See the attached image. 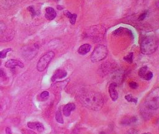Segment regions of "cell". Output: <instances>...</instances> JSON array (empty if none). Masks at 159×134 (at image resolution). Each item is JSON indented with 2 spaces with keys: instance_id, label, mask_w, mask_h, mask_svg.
Listing matches in <instances>:
<instances>
[{
  "instance_id": "obj_22",
  "label": "cell",
  "mask_w": 159,
  "mask_h": 134,
  "mask_svg": "<svg viewBox=\"0 0 159 134\" xmlns=\"http://www.w3.org/2000/svg\"><path fill=\"white\" fill-rule=\"evenodd\" d=\"M129 86H130V88L132 89H136L137 88L138 85L136 83V82L131 81L129 83Z\"/></svg>"
},
{
  "instance_id": "obj_8",
  "label": "cell",
  "mask_w": 159,
  "mask_h": 134,
  "mask_svg": "<svg viewBox=\"0 0 159 134\" xmlns=\"http://www.w3.org/2000/svg\"><path fill=\"white\" fill-rule=\"evenodd\" d=\"M5 66L10 68H13L16 66H19L20 68H23L24 64L19 60L11 59L6 62V63H5Z\"/></svg>"
},
{
  "instance_id": "obj_17",
  "label": "cell",
  "mask_w": 159,
  "mask_h": 134,
  "mask_svg": "<svg viewBox=\"0 0 159 134\" xmlns=\"http://www.w3.org/2000/svg\"><path fill=\"white\" fill-rule=\"evenodd\" d=\"M11 50V48H6L0 52V58H4L6 57L7 53Z\"/></svg>"
},
{
  "instance_id": "obj_6",
  "label": "cell",
  "mask_w": 159,
  "mask_h": 134,
  "mask_svg": "<svg viewBox=\"0 0 159 134\" xmlns=\"http://www.w3.org/2000/svg\"><path fill=\"white\" fill-rule=\"evenodd\" d=\"M116 86H117V84L116 83H112L109 86V93L111 99L113 101H116L118 98V93L116 90Z\"/></svg>"
},
{
  "instance_id": "obj_2",
  "label": "cell",
  "mask_w": 159,
  "mask_h": 134,
  "mask_svg": "<svg viewBox=\"0 0 159 134\" xmlns=\"http://www.w3.org/2000/svg\"><path fill=\"white\" fill-rule=\"evenodd\" d=\"M158 46V38L155 36L145 37L140 43V50L145 55H150L154 53Z\"/></svg>"
},
{
  "instance_id": "obj_20",
  "label": "cell",
  "mask_w": 159,
  "mask_h": 134,
  "mask_svg": "<svg viewBox=\"0 0 159 134\" xmlns=\"http://www.w3.org/2000/svg\"><path fill=\"white\" fill-rule=\"evenodd\" d=\"M22 133H23V134H37L35 132L33 131V130L26 129L22 130Z\"/></svg>"
},
{
  "instance_id": "obj_28",
  "label": "cell",
  "mask_w": 159,
  "mask_h": 134,
  "mask_svg": "<svg viewBox=\"0 0 159 134\" xmlns=\"http://www.w3.org/2000/svg\"><path fill=\"white\" fill-rule=\"evenodd\" d=\"M156 6H157V8H159V0H158V1H157V2L156 3Z\"/></svg>"
},
{
  "instance_id": "obj_12",
  "label": "cell",
  "mask_w": 159,
  "mask_h": 134,
  "mask_svg": "<svg viewBox=\"0 0 159 134\" xmlns=\"http://www.w3.org/2000/svg\"><path fill=\"white\" fill-rule=\"evenodd\" d=\"M91 50V46L90 45L88 44V43H85L83 44V46H80L78 50V52L80 55H84L88 53Z\"/></svg>"
},
{
  "instance_id": "obj_11",
  "label": "cell",
  "mask_w": 159,
  "mask_h": 134,
  "mask_svg": "<svg viewBox=\"0 0 159 134\" xmlns=\"http://www.w3.org/2000/svg\"><path fill=\"white\" fill-rule=\"evenodd\" d=\"M67 72L64 71V70H58L55 71V73H54L52 78V81H55L57 79H62V78H65L67 76Z\"/></svg>"
},
{
  "instance_id": "obj_5",
  "label": "cell",
  "mask_w": 159,
  "mask_h": 134,
  "mask_svg": "<svg viewBox=\"0 0 159 134\" xmlns=\"http://www.w3.org/2000/svg\"><path fill=\"white\" fill-rule=\"evenodd\" d=\"M55 56V53L53 52L50 51L45 53L42 57L39 60L38 65H37V69L39 71H44L48 66L50 61L53 59Z\"/></svg>"
},
{
  "instance_id": "obj_25",
  "label": "cell",
  "mask_w": 159,
  "mask_h": 134,
  "mask_svg": "<svg viewBox=\"0 0 159 134\" xmlns=\"http://www.w3.org/2000/svg\"><path fill=\"white\" fill-rule=\"evenodd\" d=\"M136 133H137V132L134 129H131L126 133V134H136Z\"/></svg>"
},
{
  "instance_id": "obj_1",
  "label": "cell",
  "mask_w": 159,
  "mask_h": 134,
  "mask_svg": "<svg viewBox=\"0 0 159 134\" xmlns=\"http://www.w3.org/2000/svg\"><path fill=\"white\" fill-rule=\"evenodd\" d=\"M80 102L84 107L91 110H100L104 104L101 94L94 91H87L80 96Z\"/></svg>"
},
{
  "instance_id": "obj_26",
  "label": "cell",
  "mask_w": 159,
  "mask_h": 134,
  "mask_svg": "<svg viewBox=\"0 0 159 134\" xmlns=\"http://www.w3.org/2000/svg\"><path fill=\"white\" fill-rule=\"evenodd\" d=\"M6 134H12L11 129L9 128V127H7L6 128Z\"/></svg>"
},
{
  "instance_id": "obj_10",
  "label": "cell",
  "mask_w": 159,
  "mask_h": 134,
  "mask_svg": "<svg viewBox=\"0 0 159 134\" xmlns=\"http://www.w3.org/2000/svg\"><path fill=\"white\" fill-rule=\"evenodd\" d=\"M75 109V105L73 103H68L66 104L63 108V113L65 116L68 117L71 114V113Z\"/></svg>"
},
{
  "instance_id": "obj_19",
  "label": "cell",
  "mask_w": 159,
  "mask_h": 134,
  "mask_svg": "<svg viewBox=\"0 0 159 134\" xmlns=\"http://www.w3.org/2000/svg\"><path fill=\"white\" fill-rule=\"evenodd\" d=\"M152 77H153V73H152L151 71H148L147 73H146V75H145V76L144 77V79L145 80H150L152 78Z\"/></svg>"
},
{
  "instance_id": "obj_23",
  "label": "cell",
  "mask_w": 159,
  "mask_h": 134,
  "mask_svg": "<svg viewBox=\"0 0 159 134\" xmlns=\"http://www.w3.org/2000/svg\"><path fill=\"white\" fill-rule=\"evenodd\" d=\"M147 11H145V12L142 13V14L139 17V21H142V20L145 19V17L147 16Z\"/></svg>"
},
{
  "instance_id": "obj_9",
  "label": "cell",
  "mask_w": 159,
  "mask_h": 134,
  "mask_svg": "<svg viewBox=\"0 0 159 134\" xmlns=\"http://www.w3.org/2000/svg\"><path fill=\"white\" fill-rule=\"evenodd\" d=\"M56 11H55V9L51 7H48L45 9V17L46 18V19L48 20H53L55 19V18L56 17Z\"/></svg>"
},
{
  "instance_id": "obj_18",
  "label": "cell",
  "mask_w": 159,
  "mask_h": 134,
  "mask_svg": "<svg viewBox=\"0 0 159 134\" xmlns=\"http://www.w3.org/2000/svg\"><path fill=\"white\" fill-rule=\"evenodd\" d=\"M124 59L126 60V62H128V63H132L133 60V53H130L129 55H127L126 57H125Z\"/></svg>"
},
{
  "instance_id": "obj_14",
  "label": "cell",
  "mask_w": 159,
  "mask_h": 134,
  "mask_svg": "<svg viewBox=\"0 0 159 134\" xmlns=\"http://www.w3.org/2000/svg\"><path fill=\"white\" fill-rule=\"evenodd\" d=\"M147 66H144L140 68L139 70V75L140 78H144V77L145 76V75H146V73H147Z\"/></svg>"
},
{
  "instance_id": "obj_24",
  "label": "cell",
  "mask_w": 159,
  "mask_h": 134,
  "mask_svg": "<svg viewBox=\"0 0 159 134\" xmlns=\"http://www.w3.org/2000/svg\"><path fill=\"white\" fill-rule=\"evenodd\" d=\"M6 27L5 25L2 23H0V34L3 32L5 30H6Z\"/></svg>"
},
{
  "instance_id": "obj_7",
  "label": "cell",
  "mask_w": 159,
  "mask_h": 134,
  "mask_svg": "<svg viewBox=\"0 0 159 134\" xmlns=\"http://www.w3.org/2000/svg\"><path fill=\"white\" fill-rule=\"evenodd\" d=\"M28 127L30 129L37 130L38 132H42L44 130V127L42 123L38 122H29L28 123Z\"/></svg>"
},
{
  "instance_id": "obj_21",
  "label": "cell",
  "mask_w": 159,
  "mask_h": 134,
  "mask_svg": "<svg viewBox=\"0 0 159 134\" xmlns=\"http://www.w3.org/2000/svg\"><path fill=\"white\" fill-rule=\"evenodd\" d=\"M49 96V92L47 91H43L41 94H40V98L42 99H45L48 98Z\"/></svg>"
},
{
  "instance_id": "obj_13",
  "label": "cell",
  "mask_w": 159,
  "mask_h": 134,
  "mask_svg": "<svg viewBox=\"0 0 159 134\" xmlns=\"http://www.w3.org/2000/svg\"><path fill=\"white\" fill-rule=\"evenodd\" d=\"M64 14H65V16L68 18L69 20H70V22L71 24H73V25L75 24L76 20H77V14H72V13H70L68 11H65V12H64Z\"/></svg>"
},
{
  "instance_id": "obj_27",
  "label": "cell",
  "mask_w": 159,
  "mask_h": 134,
  "mask_svg": "<svg viewBox=\"0 0 159 134\" xmlns=\"http://www.w3.org/2000/svg\"><path fill=\"white\" fill-rule=\"evenodd\" d=\"M4 75H5V73L4 72V71H3V70L0 69V77L4 76Z\"/></svg>"
},
{
  "instance_id": "obj_30",
  "label": "cell",
  "mask_w": 159,
  "mask_h": 134,
  "mask_svg": "<svg viewBox=\"0 0 159 134\" xmlns=\"http://www.w3.org/2000/svg\"><path fill=\"white\" fill-rule=\"evenodd\" d=\"M1 65V62H0V65Z\"/></svg>"
},
{
  "instance_id": "obj_15",
  "label": "cell",
  "mask_w": 159,
  "mask_h": 134,
  "mask_svg": "<svg viewBox=\"0 0 159 134\" xmlns=\"http://www.w3.org/2000/svg\"><path fill=\"white\" fill-rule=\"evenodd\" d=\"M55 119H56L57 122H59V123L63 124V119L60 110H58V111L57 112L56 115H55Z\"/></svg>"
},
{
  "instance_id": "obj_16",
  "label": "cell",
  "mask_w": 159,
  "mask_h": 134,
  "mask_svg": "<svg viewBox=\"0 0 159 134\" xmlns=\"http://www.w3.org/2000/svg\"><path fill=\"white\" fill-rule=\"evenodd\" d=\"M125 99L128 100V102H131V103H134L135 104H137V99L136 98H134L132 94H128L125 96Z\"/></svg>"
},
{
  "instance_id": "obj_3",
  "label": "cell",
  "mask_w": 159,
  "mask_h": 134,
  "mask_svg": "<svg viewBox=\"0 0 159 134\" xmlns=\"http://www.w3.org/2000/svg\"><path fill=\"white\" fill-rule=\"evenodd\" d=\"M145 105L152 110L159 108V88H155L149 93L145 99Z\"/></svg>"
},
{
  "instance_id": "obj_4",
  "label": "cell",
  "mask_w": 159,
  "mask_h": 134,
  "mask_svg": "<svg viewBox=\"0 0 159 134\" xmlns=\"http://www.w3.org/2000/svg\"><path fill=\"white\" fill-rule=\"evenodd\" d=\"M108 55V49L104 46H99L94 48L91 55V60L93 62H98L106 57Z\"/></svg>"
},
{
  "instance_id": "obj_29",
  "label": "cell",
  "mask_w": 159,
  "mask_h": 134,
  "mask_svg": "<svg viewBox=\"0 0 159 134\" xmlns=\"http://www.w3.org/2000/svg\"><path fill=\"white\" fill-rule=\"evenodd\" d=\"M142 134H152V133H144Z\"/></svg>"
}]
</instances>
